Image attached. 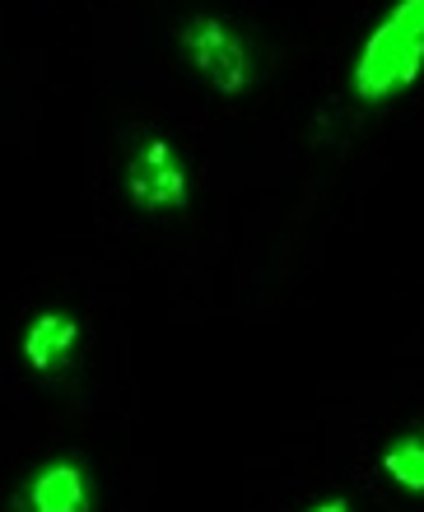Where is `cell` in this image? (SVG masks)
Instances as JSON below:
<instances>
[{
    "label": "cell",
    "mask_w": 424,
    "mask_h": 512,
    "mask_svg": "<svg viewBox=\"0 0 424 512\" xmlns=\"http://www.w3.org/2000/svg\"><path fill=\"white\" fill-rule=\"evenodd\" d=\"M89 75L140 84L201 117H247L271 103L285 52L238 0H98Z\"/></svg>",
    "instance_id": "cell-1"
},
{
    "label": "cell",
    "mask_w": 424,
    "mask_h": 512,
    "mask_svg": "<svg viewBox=\"0 0 424 512\" xmlns=\"http://www.w3.org/2000/svg\"><path fill=\"white\" fill-rule=\"evenodd\" d=\"M206 117L140 84L94 75L84 112V177L98 215L122 233L168 238L201 224L215 196Z\"/></svg>",
    "instance_id": "cell-2"
},
{
    "label": "cell",
    "mask_w": 424,
    "mask_h": 512,
    "mask_svg": "<svg viewBox=\"0 0 424 512\" xmlns=\"http://www.w3.org/2000/svg\"><path fill=\"white\" fill-rule=\"evenodd\" d=\"M424 89V0H383L359 28L341 66V94L322 108L355 131V122L397 112Z\"/></svg>",
    "instance_id": "cell-3"
},
{
    "label": "cell",
    "mask_w": 424,
    "mask_h": 512,
    "mask_svg": "<svg viewBox=\"0 0 424 512\" xmlns=\"http://www.w3.org/2000/svg\"><path fill=\"white\" fill-rule=\"evenodd\" d=\"M94 354V317L75 294L33 298L10 331V359L19 378L42 391H61L89 368Z\"/></svg>",
    "instance_id": "cell-4"
},
{
    "label": "cell",
    "mask_w": 424,
    "mask_h": 512,
    "mask_svg": "<svg viewBox=\"0 0 424 512\" xmlns=\"http://www.w3.org/2000/svg\"><path fill=\"white\" fill-rule=\"evenodd\" d=\"M5 512H103V480L89 452L52 447L14 471Z\"/></svg>",
    "instance_id": "cell-5"
},
{
    "label": "cell",
    "mask_w": 424,
    "mask_h": 512,
    "mask_svg": "<svg viewBox=\"0 0 424 512\" xmlns=\"http://www.w3.org/2000/svg\"><path fill=\"white\" fill-rule=\"evenodd\" d=\"M47 66L33 47L0 42V149H33Z\"/></svg>",
    "instance_id": "cell-6"
},
{
    "label": "cell",
    "mask_w": 424,
    "mask_h": 512,
    "mask_svg": "<svg viewBox=\"0 0 424 512\" xmlns=\"http://www.w3.org/2000/svg\"><path fill=\"white\" fill-rule=\"evenodd\" d=\"M378 475L401 499H424V419L387 433L378 447Z\"/></svg>",
    "instance_id": "cell-7"
},
{
    "label": "cell",
    "mask_w": 424,
    "mask_h": 512,
    "mask_svg": "<svg viewBox=\"0 0 424 512\" xmlns=\"http://www.w3.org/2000/svg\"><path fill=\"white\" fill-rule=\"evenodd\" d=\"M299 512H355V503L345 499V494H317V499L303 503Z\"/></svg>",
    "instance_id": "cell-8"
},
{
    "label": "cell",
    "mask_w": 424,
    "mask_h": 512,
    "mask_svg": "<svg viewBox=\"0 0 424 512\" xmlns=\"http://www.w3.org/2000/svg\"><path fill=\"white\" fill-rule=\"evenodd\" d=\"M89 5H98V0H89Z\"/></svg>",
    "instance_id": "cell-9"
}]
</instances>
